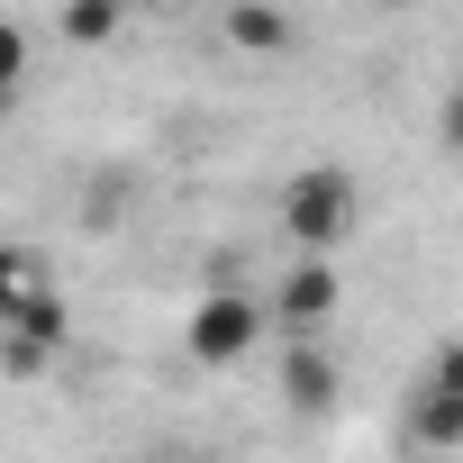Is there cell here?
Returning a JSON list of instances; mask_svg holds the SVG:
<instances>
[{
    "label": "cell",
    "instance_id": "52a82bcc",
    "mask_svg": "<svg viewBox=\"0 0 463 463\" xmlns=\"http://www.w3.org/2000/svg\"><path fill=\"white\" fill-rule=\"evenodd\" d=\"M118 19H128V0H64L55 37H64V46H109V37H118Z\"/></svg>",
    "mask_w": 463,
    "mask_h": 463
},
{
    "label": "cell",
    "instance_id": "8992f818",
    "mask_svg": "<svg viewBox=\"0 0 463 463\" xmlns=\"http://www.w3.org/2000/svg\"><path fill=\"white\" fill-rule=\"evenodd\" d=\"M227 46H237V55H282L291 19L273 10V0H237V10H227Z\"/></svg>",
    "mask_w": 463,
    "mask_h": 463
},
{
    "label": "cell",
    "instance_id": "4fadbf2b",
    "mask_svg": "<svg viewBox=\"0 0 463 463\" xmlns=\"http://www.w3.org/2000/svg\"><path fill=\"white\" fill-rule=\"evenodd\" d=\"M128 10H182V0H128Z\"/></svg>",
    "mask_w": 463,
    "mask_h": 463
},
{
    "label": "cell",
    "instance_id": "ba28073f",
    "mask_svg": "<svg viewBox=\"0 0 463 463\" xmlns=\"http://www.w3.org/2000/svg\"><path fill=\"white\" fill-rule=\"evenodd\" d=\"M37 291H46V264H37L28 246H0V327H10Z\"/></svg>",
    "mask_w": 463,
    "mask_h": 463
},
{
    "label": "cell",
    "instance_id": "5b68a950",
    "mask_svg": "<svg viewBox=\"0 0 463 463\" xmlns=\"http://www.w3.org/2000/svg\"><path fill=\"white\" fill-rule=\"evenodd\" d=\"M409 445H463V400L436 391V382H418L409 391Z\"/></svg>",
    "mask_w": 463,
    "mask_h": 463
},
{
    "label": "cell",
    "instance_id": "7a4b0ae2",
    "mask_svg": "<svg viewBox=\"0 0 463 463\" xmlns=\"http://www.w3.org/2000/svg\"><path fill=\"white\" fill-rule=\"evenodd\" d=\"M264 318H273V300H255V291H209V300H191V364H209V373H227V364H246L255 345H264Z\"/></svg>",
    "mask_w": 463,
    "mask_h": 463
},
{
    "label": "cell",
    "instance_id": "277c9868",
    "mask_svg": "<svg viewBox=\"0 0 463 463\" xmlns=\"http://www.w3.org/2000/svg\"><path fill=\"white\" fill-rule=\"evenodd\" d=\"M336 382H345V373H336V354H327L318 336H300V345L282 354V391H291V409H327Z\"/></svg>",
    "mask_w": 463,
    "mask_h": 463
},
{
    "label": "cell",
    "instance_id": "6da1fadb",
    "mask_svg": "<svg viewBox=\"0 0 463 463\" xmlns=\"http://www.w3.org/2000/svg\"><path fill=\"white\" fill-rule=\"evenodd\" d=\"M354 227H364V182L345 164H300L282 182V237H291V255H336V246H354Z\"/></svg>",
    "mask_w": 463,
    "mask_h": 463
},
{
    "label": "cell",
    "instance_id": "8fae6325",
    "mask_svg": "<svg viewBox=\"0 0 463 463\" xmlns=\"http://www.w3.org/2000/svg\"><path fill=\"white\" fill-rule=\"evenodd\" d=\"M418 382H436V391H454V400H463V336H445V345L427 354V373H418Z\"/></svg>",
    "mask_w": 463,
    "mask_h": 463
},
{
    "label": "cell",
    "instance_id": "9c48e42d",
    "mask_svg": "<svg viewBox=\"0 0 463 463\" xmlns=\"http://www.w3.org/2000/svg\"><path fill=\"white\" fill-rule=\"evenodd\" d=\"M10 327H19L28 345H46V354H55V345H64V300H55V282H46V291H37V300L10 318Z\"/></svg>",
    "mask_w": 463,
    "mask_h": 463
},
{
    "label": "cell",
    "instance_id": "7c38bea8",
    "mask_svg": "<svg viewBox=\"0 0 463 463\" xmlns=\"http://www.w3.org/2000/svg\"><path fill=\"white\" fill-rule=\"evenodd\" d=\"M436 128H445V155L463 164V91H445V118H436Z\"/></svg>",
    "mask_w": 463,
    "mask_h": 463
},
{
    "label": "cell",
    "instance_id": "30bf717a",
    "mask_svg": "<svg viewBox=\"0 0 463 463\" xmlns=\"http://www.w3.org/2000/svg\"><path fill=\"white\" fill-rule=\"evenodd\" d=\"M19 82H28V28H19V19H0V118H10Z\"/></svg>",
    "mask_w": 463,
    "mask_h": 463
},
{
    "label": "cell",
    "instance_id": "3957f363",
    "mask_svg": "<svg viewBox=\"0 0 463 463\" xmlns=\"http://www.w3.org/2000/svg\"><path fill=\"white\" fill-rule=\"evenodd\" d=\"M336 300H345V273H336V255H300V264L273 282V318H282L291 336H318V327L336 318Z\"/></svg>",
    "mask_w": 463,
    "mask_h": 463
}]
</instances>
